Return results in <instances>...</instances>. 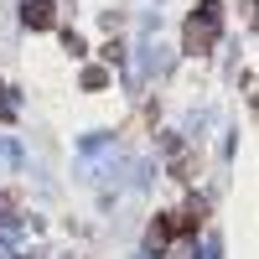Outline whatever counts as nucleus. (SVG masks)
Masks as SVG:
<instances>
[{"label": "nucleus", "mask_w": 259, "mask_h": 259, "mask_svg": "<svg viewBox=\"0 0 259 259\" xmlns=\"http://www.w3.org/2000/svg\"><path fill=\"white\" fill-rule=\"evenodd\" d=\"M26 21H31V26H52V0H31V6H26Z\"/></svg>", "instance_id": "f257e3e1"}]
</instances>
